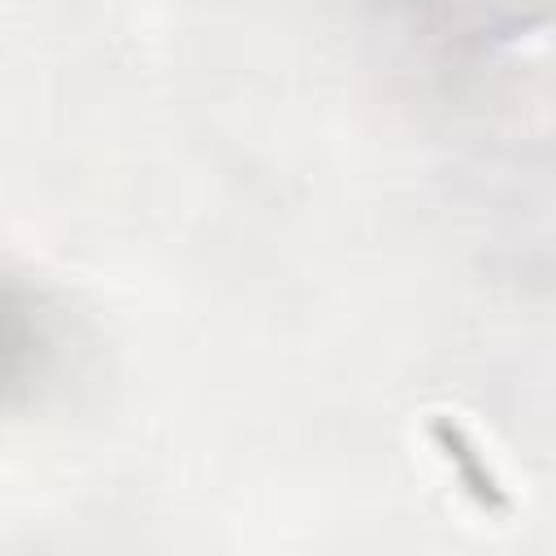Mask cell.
<instances>
[{
	"instance_id": "obj_1",
	"label": "cell",
	"mask_w": 556,
	"mask_h": 556,
	"mask_svg": "<svg viewBox=\"0 0 556 556\" xmlns=\"http://www.w3.org/2000/svg\"><path fill=\"white\" fill-rule=\"evenodd\" d=\"M430 439H434V447L443 452V460L452 465V473L460 478L465 495H469L478 508H486V513H508V508H513L508 491L500 486V478L491 473V465L478 456L473 439H469L452 417L434 413V417H430Z\"/></svg>"
}]
</instances>
